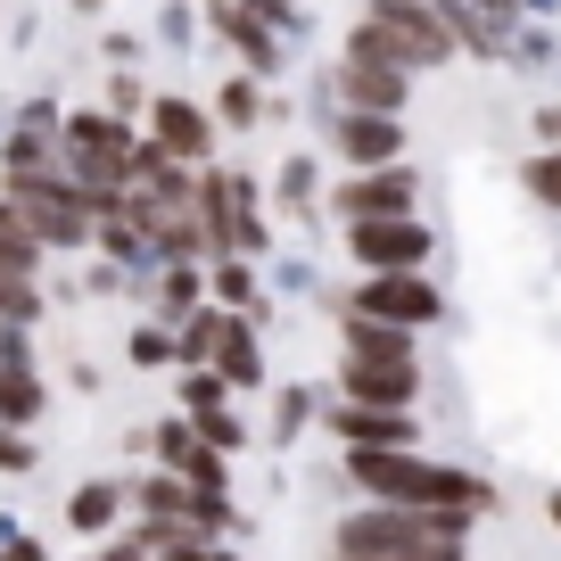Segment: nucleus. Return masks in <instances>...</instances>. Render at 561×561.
<instances>
[{"mask_svg":"<svg viewBox=\"0 0 561 561\" xmlns=\"http://www.w3.org/2000/svg\"><path fill=\"white\" fill-rule=\"evenodd\" d=\"M116 520V488H83L75 495V528H107Z\"/></svg>","mask_w":561,"mask_h":561,"instance_id":"a211bd4d","label":"nucleus"},{"mask_svg":"<svg viewBox=\"0 0 561 561\" xmlns=\"http://www.w3.org/2000/svg\"><path fill=\"white\" fill-rule=\"evenodd\" d=\"M339 149H347L355 165H380V158H397V124L388 116H347L339 124Z\"/></svg>","mask_w":561,"mask_h":561,"instance_id":"f8f14e48","label":"nucleus"},{"mask_svg":"<svg viewBox=\"0 0 561 561\" xmlns=\"http://www.w3.org/2000/svg\"><path fill=\"white\" fill-rule=\"evenodd\" d=\"M191 298H198V280H191V273H174V280H165V314H182Z\"/></svg>","mask_w":561,"mask_h":561,"instance_id":"5701e85b","label":"nucleus"},{"mask_svg":"<svg viewBox=\"0 0 561 561\" xmlns=\"http://www.w3.org/2000/svg\"><path fill=\"white\" fill-rule=\"evenodd\" d=\"M25 462H34V446H25V438H9V430H0V471H25Z\"/></svg>","mask_w":561,"mask_h":561,"instance_id":"4be33fe9","label":"nucleus"},{"mask_svg":"<svg viewBox=\"0 0 561 561\" xmlns=\"http://www.w3.org/2000/svg\"><path fill=\"white\" fill-rule=\"evenodd\" d=\"M438 289L430 280H413V273H371L364 289H355V314H371V322H397V331H421V322H438Z\"/></svg>","mask_w":561,"mask_h":561,"instance_id":"20e7f679","label":"nucleus"},{"mask_svg":"<svg viewBox=\"0 0 561 561\" xmlns=\"http://www.w3.org/2000/svg\"><path fill=\"white\" fill-rule=\"evenodd\" d=\"M528 191H537L545 207H561V149H553V158H537V165H528Z\"/></svg>","mask_w":561,"mask_h":561,"instance_id":"6ab92c4d","label":"nucleus"},{"mask_svg":"<svg viewBox=\"0 0 561 561\" xmlns=\"http://www.w3.org/2000/svg\"><path fill=\"white\" fill-rule=\"evenodd\" d=\"M347 355H364V364H413L404 331L397 322H371V314H347Z\"/></svg>","mask_w":561,"mask_h":561,"instance_id":"9b49d317","label":"nucleus"},{"mask_svg":"<svg viewBox=\"0 0 561 561\" xmlns=\"http://www.w3.org/2000/svg\"><path fill=\"white\" fill-rule=\"evenodd\" d=\"M339 438L347 446H413V421L397 404H347L339 413Z\"/></svg>","mask_w":561,"mask_h":561,"instance_id":"1a4fd4ad","label":"nucleus"},{"mask_svg":"<svg viewBox=\"0 0 561 561\" xmlns=\"http://www.w3.org/2000/svg\"><path fill=\"white\" fill-rule=\"evenodd\" d=\"M413 380H421L413 364H364V355H347V397L355 404H397V413H404Z\"/></svg>","mask_w":561,"mask_h":561,"instance_id":"0eeeda50","label":"nucleus"},{"mask_svg":"<svg viewBox=\"0 0 561 561\" xmlns=\"http://www.w3.org/2000/svg\"><path fill=\"white\" fill-rule=\"evenodd\" d=\"M42 314V298H34V273H0V322H34Z\"/></svg>","mask_w":561,"mask_h":561,"instance_id":"dca6fc26","label":"nucleus"},{"mask_svg":"<svg viewBox=\"0 0 561 561\" xmlns=\"http://www.w3.org/2000/svg\"><path fill=\"white\" fill-rule=\"evenodd\" d=\"M165 462H174L182 479H198V488H215V479H224V462H215L207 446H198L191 430H182V421H174V430H165Z\"/></svg>","mask_w":561,"mask_h":561,"instance_id":"4468645a","label":"nucleus"},{"mask_svg":"<svg viewBox=\"0 0 561 561\" xmlns=\"http://www.w3.org/2000/svg\"><path fill=\"white\" fill-rule=\"evenodd\" d=\"M462 520L471 512H421V504H380L339 528V553L371 561H462Z\"/></svg>","mask_w":561,"mask_h":561,"instance_id":"f03ea898","label":"nucleus"},{"mask_svg":"<svg viewBox=\"0 0 561 561\" xmlns=\"http://www.w3.org/2000/svg\"><path fill=\"white\" fill-rule=\"evenodd\" d=\"M0 561H42V553H34V545H9V553H0Z\"/></svg>","mask_w":561,"mask_h":561,"instance_id":"b1692460","label":"nucleus"},{"mask_svg":"<svg viewBox=\"0 0 561 561\" xmlns=\"http://www.w3.org/2000/svg\"><path fill=\"white\" fill-rule=\"evenodd\" d=\"M545 133H553V140H561V107H545Z\"/></svg>","mask_w":561,"mask_h":561,"instance_id":"393cba45","label":"nucleus"},{"mask_svg":"<svg viewBox=\"0 0 561 561\" xmlns=\"http://www.w3.org/2000/svg\"><path fill=\"white\" fill-rule=\"evenodd\" d=\"M347 248L364 256V273H404V264L430 256V231H421L413 215H371V224L347 231Z\"/></svg>","mask_w":561,"mask_h":561,"instance_id":"39448f33","label":"nucleus"},{"mask_svg":"<svg viewBox=\"0 0 561 561\" xmlns=\"http://www.w3.org/2000/svg\"><path fill=\"white\" fill-rule=\"evenodd\" d=\"M553 520H561V504H553Z\"/></svg>","mask_w":561,"mask_h":561,"instance_id":"cd10ccee","label":"nucleus"},{"mask_svg":"<svg viewBox=\"0 0 561 561\" xmlns=\"http://www.w3.org/2000/svg\"><path fill=\"white\" fill-rule=\"evenodd\" d=\"M280 198L306 207V198H314V165H280Z\"/></svg>","mask_w":561,"mask_h":561,"instance_id":"aec40b11","label":"nucleus"},{"mask_svg":"<svg viewBox=\"0 0 561 561\" xmlns=\"http://www.w3.org/2000/svg\"><path fill=\"white\" fill-rule=\"evenodd\" d=\"M256 9H273V0H256Z\"/></svg>","mask_w":561,"mask_h":561,"instance_id":"bb28decb","label":"nucleus"},{"mask_svg":"<svg viewBox=\"0 0 561 561\" xmlns=\"http://www.w3.org/2000/svg\"><path fill=\"white\" fill-rule=\"evenodd\" d=\"M355 479H364L380 504H421V512H488V488L471 471H446V462H421L413 446H355Z\"/></svg>","mask_w":561,"mask_h":561,"instance_id":"f257e3e1","label":"nucleus"},{"mask_svg":"<svg viewBox=\"0 0 561 561\" xmlns=\"http://www.w3.org/2000/svg\"><path fill=\"white\" fill-rule=\"evenodd\" d=\"M215 364H224V380H256V339H248L240 322H224V339H215Z\"/></svg>","mask_w":561,"mask_h":561,"instance_id":"2eb2a0df","label":"nucleus"},{"mask_svg":"<svg viewBox=\"0 0 561 561\" xmlns=\"http://www.w3.org/2000/svg\"><path fill=\"white\" fill-rule=\"evenodd\" d=\"M9 207L34 224L42 248H83L91 240V198L67 174H9Z\"/></svg>","mask_w":561,"mask_h":561,"instance_id":"7ed1b4c3","label":"nucleus"},{"mask_svg":"<svg viewBox=\"0 0 561 561\" xmlns=\"http://www.w3.org/2000/svg\"><path fill=\"white\" fill-rule=\"evenodd\" d=\"M224 116H231V124H256V91L231 83V91H224Z\"/></svg>","mask_w":561,"mask_h":561,"instance_id":"412c9836","label":"nucleus"},{"mask_svg":"<svg viewBox=\"0 0 561 561\" xmlns=\"http://www.w3.org/2000/svg\"><path fill=\"white\" fill-rule=\"evenodd\" d=\"M42 413V388L25 371H0V421H34Z\"/></svg>","mask_w":561,"mask_h":561,"instance_id":"f3484780","label":"nucleus"},{"mask_svg":"<svg viewBox=\"0 0 561 561\" xmlns=\"http://www.w3.org/2000/svg\"><path fill=\"white\" fill-rule=\"evenodd\" d=\"M149 124H158V149L165 158H207V116H198V107H182V100H158L149 107Z\"/></svg>","mask_w":561,"mask_h":561,"instance_id":"9d476101","label":"nucleus"},{"mask_svg":"<svg viewBox=\"0 0 561 561\" xmlns=\"http://www.w3.org/2000/svg\"><path fill=\"white\" fill-rule=\"evenodd\" d=\"M42 264V240H34V224H25L9 198H0V273H34Z\"/></svg>","mask_w":561,"mask_h":561,"instance_id":"ddd939ff","label":"nucleus"},{"mask_svg":"<svg viewBox=\"0 0 561 561\" xmlns=\"http://www.w3.org/2000/svg\"><path fill=\"white\" fill-rule=\"evenodd\" d=\"M339 561H371V553H339Z\"/></svg>","mask_w":561,"mask_h":561,"instance_id":"a878e982","label":"nucleus"},{"mask_svg":"<svg viewBox=\"0 0 561 561\" xmlns=\"http://www.w3.org/2000/svg\"><path fill=\"white\" fill-rule=\"evenodd\" d=\"M339 207H347L355 224H371V215H404V207H413V182H404V174H355L347 191H339Z\"/></svg>","mask_w":561,"mask_h":561,"instance_id":"6e6552de","label":"nucleus"},{"mask_svg":"<svg viewBox=\"0 0 561 561\" xmlns=\"http://www.w3.org/2000/svg\"><path fill=\"white\" fill-rule=\"evenodd\" d=\"M404 75L397 58L380 50H347V67H339V91H347V107H364V116H388V107H404Z\"/></svg>","mask_w":561,"mask_h":561,"instance_id":"423d86ee","label":"nucleus"}]
</instances>
